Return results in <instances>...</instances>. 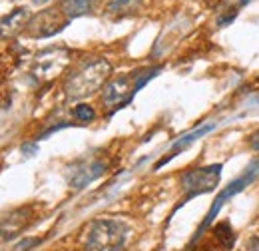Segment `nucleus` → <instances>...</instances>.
I'll use <instances>...</instances> for the list:
<instances>
[{"instance_id":"obj_19","label":"nucleus","mask_w":259,"mask_h":251,"mask_svg":"<svg viewBox=\"0 0 259 251\" xmlns=\"http://www.w3.org/2000/svg\"><path fill=\"white\" fill-rule=\"evenodd\" d=\"M251 0H227V6L229 8H235V10H239L241 6H245V4H249Z\"/></svg>"},{"instance_id":"obj_18","label":"nucleus","mask_w":259,"mask_h":251,"mask_svg":"<svg viewBox=\"0 0 259 251\" xmlns=\"http://www.w3.org/2000/svg\"><path fill=\"white\" fill-rule=\"evenodd\" d=\"M243 251H259V235H253V237L245 243V249Z\"/></svg>"},{"instance_id":"obj_10","label":"nucleus","mask_w":259,"mask_h":251,"mask_svg":"<svg viewBox=\"0 0 259 251\" xmlns=\"http://www.w3.org/2000/svg\"><path fill=\"white\" fill-rule=\"evenodd\" d=\"M209 239L207 241H199V247H192L190 251H231L235 241H237V233L231 227V223L227 220H222L218 223H213L209 229Z\"/></svg>"},{"instance_id":"obj_16","label":"nucleus","mask_w":259,"mask_h":251,"mask_svg":"<svg viewBox=\"0 0 259 251\" xmlns=\"http://www.w3.org/2000/svg\"><path fill=\"white\" fill-rule=\"evenodd\" d=\"M235 18H237V10H235V8H227L226 12L218 14V26H227V24H231Z\"/></svg>"},{"instance_id":"obj_8","label":"nucleus","mask_w":259,"mask_h":251,"mask_svg":"<svg viewBox=\"0 0 259 251\" xmlns=\"http://www.w3.org/2000/svg\"><path fill=\"white\" fill-rule=\"evenodd\" d=\"M70 62V50L62 46L42 50L32 64V76L36 80H52L56 78Z\"/></svg>"},{"instance_id":"obj_20","label":"nucleus","mask_w":259,"mask_h":251,"mask_svg":"<svg viewBox=\"0 0 259 251\" xmlns=\"http://www.w3.org/2000/svg\"><path fill=\"white\" fill-rule=\"evenodd\" d=\"M34 4H42V2H46V0H32Z\"/></svg>"},{"instance_id":"obj_13","label":"nucleus","mask_w":259,"mask_h":251,"mask_svg":"<svg viewBox=\"0 0 259 251\" xmlns=\"http://www.w3.org/2000/svg\"><path fill=\"white\" fill-rule=\"evenodd\" d=\"M98 2L100 0H62L60 8H62V12H64L66 16L72 20V18L94 14L98 8Z\"/></svg>"},{"instance_id":"obj_9","label":"nucleus","mask_w":259,"mask_h":251,"mask_svg":"<svg viewBox=\"0 0 259 251\" xmlns=\"http://www.w3.org/2000/svg\"><path fill=\"white\" fill-rule=\"evenodd\" d=\"M36 220V207L34 205H20L10 212H6L0 218V241H12L16 239L24 229H28Z\"/></svg>"},{"instance_id":"obj_11","label":"nucleus","mask_w":259,"mask_h":251,"mask_svg":"<svg viewBox=\"0 0 259 251\" xmlns=\"http://www.w3.org/2000/svg\"><path fill=\"white\" fill-rule=\"evenodd\" d=\"M218 128V122H209V124H203V126H197L195 130H192L190 134H186V136H182V138H178L174 144H171V150L165 154V156L156 163V170H160L162 165H165L167 161H171L174 157L178 156V154H182L184 150H188L192 144H195L197 140H201V138H205L209 132H213Z\"/></svg>"},{"instance_id":"obj_5","label":"nucleus","mask_w":259,"mask_h":251,"mask_svg":"<svg viewBox=\"0 0 259 251\" xmlns=\"http://www.w3.org/2000/svg\"><path fill=\"white\" fill-rule=\"evenodd\" d=\"M222 172H224V163H209V165H199L194 170H188L182 174L180 178V184H182V193L184 197L176 203L174 212L169 214L167 220H171V216L184 207L190 199H194L197 195H203V193H211L213 189H218L220 182H222Z\"/></svg>"},{"instance_id":"obj_6","label":"nucleus","mask_w":259,"mask_h":251,"mask_svg":"<svg viewBox=\"0 0 259 251\" xmlns=\"http://www.w3.org/2000/svg\"><path fill=\"white\" fill-rule=\"evenodd\" d=\"M110 163L108 159L102 156H88L80 157L76 161L70 163L68 168V184L72 189H84L88 188L92 182L100 180L106 172H108Z\"/></svg>"},{"instance_id":"obj_1","label":"nucleus","mask_w":259,"mask_h":251,"mask_svg":"<svg viewBox=\"0 0 259 251\" xmlns=\"http://www.w3.org/2000/svg\"><path fill=\"white\" fill-rule=\"evenodd\" d=\"M112 76V62L106 58H86L76 62L64 76L62 92L70 102L84 100L102 90Z\"/></svg>"},{"instance_id":"obj_2","label":"nucleus","mask_w":259,"mask_h":251,"mask_svg":"<svg viewBox=\"0 0 259 251\" xmlns=\"http://www.w3.org/2000/svg\"><path fill=\"white\" fill-rule=\"evenodd\" d=\"M160 72H162V66H142L130 74L110 78L108 84L102 88V106L110 114L126 108L134 100V96L138 94L152 78H156Z\"/></svg>"},{"instance_id":"obj_7","label":"nucleus","mask_w":259,"mask_h":251,"mask_svg":"<svg viewBox=\"0 0 259 251\" xmlns=\"http://www.w3.org/2000/svg\"><path fill=\"white\" fill-rule=\"evenodd\" d=\"M70 24V18L62 12L60 6H50L38 14H32L26 26V36H30L34 40H42V38H50L58 32H62Z\"/></svg>"},{"instance_id":"obj_14","label":"nucleus","mask_w":259,"mask_h":251,"mask_svg":"<svg viewBox=\"0 0 259 251\" xmlns=\"http://www.w3.org/2000/svg\"><path fill=\"white\" fill-rule=\"evenodd\" d=\"M138 10V0H110L106 4V14L116 16H128Z\"/></svg>"},{"instance_id":"obj_21","label":"nucleus","mask_w":259,"mask_h":251,"mask_svg":"<svg viewBox=\"0 0 259 251\" xmlns=\"http://www.w3.org/2000/svg\"><path fill=\"white\" fill-rule=\"evenodd\" d=\"M257 84H259V78H257Z\"/></svg>"},{"instance_id":"obj_3","label":"nucleus","mask_w":259,"mask_h":251,"mask_svg":"<svg viewBox=\"0 0 259 251\" xmlns=\"http://www.w3.org/2000/svg\"><path fill=\"white\" fill-rule=\"evenodd\" d=\"M257 178H259V157H255V159H251V161L245 165V170H243L235 180H231L226 188L218 193V197H215V199H213V203L209 205V210H207L205 218L201 220V223L197 225V229L194 231V235H192V239H190V243H188V249H192L194 245L199 243V239H201V237L207 233V229L215 223L218 214L222 212V207L226 205L227 201H229L231 197H235L237 193H241L243 189L249 188Z\"/></svg>"},{"instance_id":"obj_12","label":"nucleus","mask_w":259,"mask_h":251,"mask_svg":"<svg viewBox=\"0 0 259 251\" xmlns=\"http://www.w3.org/2000/svg\"><path fill=\"white\" fill-rule=\"evenodd\" d=\"M30 16H32V14L28 12V8H24V6L14 8L10 14H6V16L0 20V38L10 40V38L18 36L20 32H24L26 26H28Z\"/></svg>"},{"instance_id":"obj_15","label":"nucleus","mask_w":259,"mask_h":251,"mask_svg":"<svg viewBox=\"0 0 259 251\" xmlns=\"http://www.w3.org/2000/svg\"><path fill=\"white\" fill-rule=\"evenodd\" d=\"M72 118L80 124H90L96 120V110L90 104H76L72 110Z\"/></svg>"},{"instance_id":"obj_4","label":"nucleus","mask_w":259,"mask_h":251,"mask_svg":"<svg viewBox=\"0 0 259 251\" xmlns=\"http://www.w3.org/2000/svg\"><path fill=\"white\" fill-rule=\"evenodd\" d=\"M128 235L130 225L126 221L100 218L86 227L82 251H124Z\"/></svg>"},{"instance_id":"obj_17","label":"nucleus","mask_w":259,"mask_h":251,"mask_svg":"<svg viewBox=\"0 0 259 251\" xmlns=\"http://www.w3.org/2000/svg\"><path fill=\"white\" fill-rule=\"evenodd\" d=\"M247 148H249L251 152L259 154V128L249 134V138H247Z\"/></svg>"}]
</instances>
